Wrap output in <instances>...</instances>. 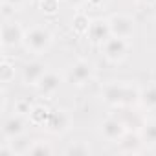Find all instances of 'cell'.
Instances as JSON below:
<instances>
[{
    "label": "cell",
    "mask_w": 156,
    "mask_h": 156,
    "mask_svg": "<svg viewBox=\"0 0 156 156\" xmlns=\"http://www.w3.org/2000/svg\"><path fill=\"white\" fill-rule=\"evenodd\" d=\"M140 88L130 83H107L101 88V99L110 107L130 108L140 103Z\"/></svg>",
    "instance_id": "obj_1"
},
{
    "label": "cell",
    "mask_w": 156,
    "mask_h": 156,
    "mask_svg": "<svg viewBox=\"0 0 156 156\" xmlns=\"http://www.w3.org/2000/svg\"><path fill=\"white\" fill-rule=\"evenodd\" d=\"M51 44H53V33L46 26H33V28L26 30L24 46L28 51H31L35 55H42L44 51L50 50Z\"/></svg>",
    "instance_id": "obj_2"
},
{
    "label": "cell",
    "mask_w": 156,
    "mask_h": 156,
    "mask_svg": "<svg viewBox=\"0 0 156 156\" xmlns=\"http://www.w3.org/2000/svg\"><path fill=\"white\" fill-rule=\"evenodd\" d=\"M129 50H130L129 39L116 37V35H112L110 39H107L101 44V51H103L105 59L110 61V62H121L129 55Z\"/></svg>",
    "instance_id": "obj_3"
},
{
    "label": "cell",
    "mask_w": 156,
    "mask_h": 156,
    "mask_svg": "<svg viewBox=\"0 0 156 156\" xmlns=\"http://www.w3.org/2000/svg\"><path fill=\"white\" fill-rule=\"evenodd\" d=\"M24 37H26V30L20 26V22L4 20L2 30H0V41H2L4 48H15L24 44Z\"/></svg>",
    "instance_id": "obj_4"
},
{
    "label": "cell",
    "mask_w": 156,
    "mask_h": 156,
    "mask_svg": "<svg viewBox=\"0 0 156 156\" xmlns=\"http://www.w3.org/2000/svg\"><path fill=\"white\" fill-rule=\"evenodd\" d=\"M92 77H94V64L87 59L75 61L68 70V81L75 87L87 85L88 81H92Z\"/></svg>",
    "instance_id": "obj_5"
},
{
    "label": "cell",
    "mask_w": 156,
    "mask_h": 156,
    "mask_svg": "<svg viewBox=\"0 0 156 156\" xmlns=\"http://www.w3.org/2000/svg\"><path fill=\"white\" fill-rule=\"evenodd\" d=\"M72 123H73L72 114L66 108H57V110H51L50 112L48 121H46L44 127L51 134H64V132H68L72 129Z\"/></svg>",
    "instance_id": "obj_6"
},
{
    "label": "cell",
    "mask_w": 156,
    "mask_h": 156,
    "mask_svg": "<svg viewBox=\"0 0 156 156\" xmlns=\"http://www.w3.org/2000/svg\"><path fill=\"white\" fill-rule=\"evenodd\" d=\"M108 22H110L112 35H116V37H123V39H130V37L134 35L136 22H134L132 17L123 15V13H116V15L108 17Z\"/></svg>",
    "instance_id": "obj_7"
},
{
    "label": "cell",
    "mask_w": 156,
    "mask_h": 156,
    "mask_svg": "<svg viewBox=\"0 0 156 156\" xmlns=\"http://www.w3.org/2000/svg\"><path fill=\"white\" fill-rule=\"evenodd\" d=\"M26 129H28V119L24 118V114H13L9 118L4 119L2 123V136L6 141L17 138V136H22L26 134Z\"/></svg>",
    "instance_id": "obj_8"
},
{
    "label": "cell",
    "mask_w": 156,
    "mask_h": 156,
    "mask_svg": "<svg viewBox=\"0 0 156 156\" xmlns=\"http://www.w3.org/2000/svg\"><path fill=\"white\" fill-rule=\"evenodd\" d=\"M99 132L101 136L107 140V141H112V143H118L123 134L127 132V127L125 123L119 119V118H107L101 125H99Z\"/></svg>",
    "instance_id": "obj_9"
},
{
    "label": "cell",
    "mask_w": 156,
    "mask_h": 156,
    "mask_svg": "<svg viewBox=\"0 0 156 156\" xmlns=\"http://www.w3.org/2000/svg\"><path fill=\"white\" fill-rule=\"evenodd\" d=\"M88 39L92 44H98L101 46L107 39L112 37V30H110V22L108 19H94L90 22V28H88Z\"/></svg>",
    "instance_id": "obj_10"
},
{
    "label": "cell",
    "mask_w": 156,
    "mask_h": 156,
    "mask_svg": "<svg viewBox=\"0 0 156 156\" xmlns=\"http://www.w3.org/2000/svg\"><path fill=\"white\" fill-rule=\"evenodd\" d=\"M61 85H62V77H61L57 72H46V73L42 75V79L37 83V92H39L42 98L51 99V98L59 92Z\"/></svg>",
    "instance_id": "obj_11"
},
{
    "label": "cell",
    "mask_w": 156,
    "mask_h": 156,
    "mask_svg": "<svg viewBox=\"0 0 156 156\" xmlns=\"http://www.w3.org/2000/svg\"><path fill=\"white\" fill-rule=\"evenodd\" d=\"M141 145H143V140H141L140 132L127 130L123 134V138L118 141V151L123 152V154H136V152L141 151Z\"/></svg>",
    "instance_id": "obj_12"
},
{
    "label": "cell",
    "mask_w": 156,
    "mask_h": 156,
    "mask_svg": "<svg viewBox=\"0 0 156 156\" xmlns=\"http://www.w3.org/2000/svg\"><path fill=\"white\" fill-rule=\"evenodd\" d=\"M46 66L44 62L41 61H30L24 68H22V81L26 85H31V87H37V83L42 79V75L46 73Z\"/></svg>",
    "instance_id": "obj_13"
},
{
    "label": "cell",
    "mask_w": 156,
    "mask_h": 156,
    "mask_svg": "<svg viewBox=\"0 0 156 156\" xmlns=\"http://www.w3.org/2000/svg\"><path fill=\"white\" fill-rule=\"evenodd\" d=\"M140 136L143 140V145L156 147V119H145L143 127L140 129Z\"/></svg>",
    "instance_id": "obj_14"
},
{
    "label": "cell",
    "mask_w": 156,
    "mask_h": 156,
    "mask_svg": "<svg viewBox=\"0 0 156 156\" xmlns=\"http://www.w3.org/2000/svg\"><path fill=\"white\" fill-rule=\"evenodd\" d=\"M140 103H141L143 108H149V110L156 108V83H151L145 88H141V92H140Z\"/></svg>",
    "instance_id": "obj_15"
},
{
    "label": "cell",
    "mask_w": 156,
    "mask_h": 156,
    "mask_svg": "<svg viewBox=\"0 0 156 156\" xmlns=\"http://www.w3.org/2000/svg\"><path fill=\"white\" fill-rule=\"evenodd\" d=\"M8 145H9L11 151H13V156H20V154H30V149H31L33 141L28 140V138L22 134V136H17V138L9 140Z\"/></svg>",
    "instance_id": "obj_16"
},
{
    "label": "cell",
    "mask_w": 156,
    "mask_h": 156,
    "mask_svg": "<svg viewBox=\"0 0 156 156\" xmlns=\"http://www.w3.org/2000/svg\"><path fill=\"white\" fill-rule=\"evenodd\" d=\"M90 19L87 13H75L73 19H72V30L77 33V35H87L88 33V28H90Z\"/></svg>",
    "instance_id": "obj_17"
},
{
    "label": "cell",
    "mask_w": 156,
    "mask_h": 156,
    "mask_svg": "<svg viewBox=\"0 0 156 156\" xmlns=\"http://www.w3.org/2000/svg\"><path fill=\"white\" fill-rule=\"evenodd\" d=\"M50 108H46L44 105H33L31 112H30V123L31 125H46L48 121V116H50Z\"/></svg>",
    "instance_id": "obj_18"
},
{
    "label": "cell",
    "mask_w": 156,
    "mask_h": 156,
    "mask_svg": "<svg viewBox=\"0 0 156 156\" xmlns=\"http://www.w3.org/2000/svg\"><path fill=\"white\" fill-rule=\"evenodd\" d=\"M15 79V64L8 59H2L0 62V81L2 85H9Z\"/></svg>",
    "instance_id": "obj_19"
},
{
    "label": "cell",
    "mask_w": 156,
    "mask_h": 156,
    "mask_svg": "<svg viewBox=\"0 0 156 156\" xmlns=\"http://www.w3.org/2000/svg\"><path fill=\"white\" fill-rule=\"evenodd\" d=\"M125 114H127V116H121L119 119L125 123L127 130H136V132H140V129L143 127L145 119H143L141 116H138L136 112H125Z\"/></svg>",
    "instance_id": "obj_20"
},
{
    "label": "cell",
    "mask_w": 156,
    "mask_h": 156,
    "mask_svg": "<svg viewBox=\"0 0 156 156\" xmlns=\"http://www.w3.org/2000/svg\"><path fill=\"white\" fill-rule=\"evenodd\" d=\"M90 152H92L90 145L87 141H83V140L70 143L68 149H66V154H73V156H85V154H90Z\"/></svg>",
    "instance_id": "obj_21"
},
{
    "label": "cell",
    "mask_w": 156,
    "mask_h": 156,
    "mask_svg": "<svg viewBox=\"0 0 156 156\" xmlns=\"http://www.w3.org/2000/svg\"><path fill=\"white\" fill-rule=\"evenodd\" d=\"M39 8L44 15H55L59 11V0H39Z\"/></svg>",
    "instance_id": "obj_22"
},
{
    "label": "cell",
    "mask_w": 156,
    "mask_h": 156,
    "mask_svg": "<svg viewBox=\"0 0 156 156\" xmlns=\"http://www.w3.org/2000/svg\"><path fill=\"white\" fill-rule=\"evenodd\" d=\"M51 152H53L51 145L46 143V141H41V140L33 141V145L30 149V154H51Z\"/></svg>",
    "instance_id": "obj_23"
},
{
    "label": "cell",
    "mask_w": 156,
    "mask_h": 156,
    "mask_svg": "<svg viewBox=\"0 0 156 156\" xmlns=\"http://www.w3.org/2000/svg\"><path fill=\"white\" fill-rule=\"evenodd\" d=\"M31 108H33V105H30L28 101H19V103L15 105V110H17L19 114H24V116H30Z\"/></svg>",
    "instance_id": "obj_24"
},
{
    "label": "cell",
    "mask_w": 156,
    "mask_h": 156,
    "mask_svg": "<svg viewBox=\"0 0 156 156\" xmlns=\"http://www.w3.org/2000/svg\"><path fill=\"white\" fill-rule=\"evenodd\" d=\"M28 2H30V0H2V4H9V6H13L17 11H19V8L26 6Z\"/></svg>",
    "instance_id": "obj_25"
},
{
    "label": "cell",
    "mask_w": 156,
    "mask_h": 156,
    "mask_svg": "<svg viewBox=\"0 0 156 156\" xmlns=\"http://www.w3.org/2000/svg\"><path fill=\"white\" fill-rule=\"evenodd\" d=\"M64 2L68 4V6H72V8H79V6H83L87 0H64Z\"/></svg>",
    "instance_id": "obj_26"
},
{
    "label": "cell",
    "mask_w": 156,
    "mask_h": 156,
    "mask_svg": "<svg viewBox=\"0 0 156 156\" xmlns=\"http://www.w3.org/2000/svg\"><path fill=\"white\" fill-rule=\"evenodd\" d=\"M87 2L90 4V6H94V8H101V6H105L108 0H87Z\"/></svg>",
    "instance_id": "obj_27"
},
{
    "label": "cell",
    "mask_w": 156,
    "mask_h": 156,
    "mask_svg": "<svg viewBox=\"0 0 156 156\" xmlns=\"http://www.w3.org/2000/svg\"><path fill=\"white\" fill-rule=\"evenodd\" d=\"M141 2H145V4H154L156 0H141Z\"/></svg>",
    "instance_id": "obj_28"
}]
</instances>
